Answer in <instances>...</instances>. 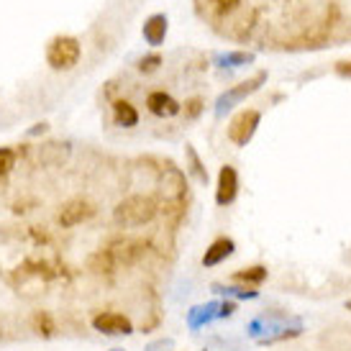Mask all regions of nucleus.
Here are the masks:
<instances>
[{
	"label": "nucleus",
	"mask_w": 351,
	"mask_h": 351,
	"mask_svg": "<svg viewBox=\"0 0 351 351\" xmlns=\"http://www.w3.org/2000/svg\"><path fill=\"white\" fill-rule=\"evenodd\" d=\"M108 252L113 256V262L123 264V267H131V264H136L144 254H147V244L144 241H138V239H121V241H113V244L108 246Z\"/></svg>",
	"instance_id": "6"
},
{
	"label": "nucleus",
	"mask_w": 351,
	"mask_h": 351,
	"mask_svg": "<svg viewBox=\"0 0 351 351\" xmlns=\"http://www.w3.org/2000/svg\"><path fill=\"white\" fill-rule=\"evenodd\" d=\"M336 72H339L341 77H351V62H339V64H336Z\"/></svg>",
	"instance_id": "25"
},
{
	"label": "nucleus",
	"mask_w": 351,
	"mask_h": 351,
	"mask_svg": "<svg viewBox=\"0 0 351 351\" xmlns=\"http://www.w3.org/2000/svg\"><path fill=\"white\" fill-rule=\"evenodd\" d=\"M236 282H244V285H262L267 280V267L262 264H254V267H246V269H239L234 272Z\"/></svg>",
	"instance_id": "15"
},
{
	"label": "nucleus",
	"mask_w": 351,
	"mask_h": 351,
	"mask_svg": "<svg viewBox=\"0 0 351 351\" xmlns=\"http://www.w3.org/2000/svg\"><path fill=\"white\" fill-rule=\"evenodd\" d=\"M187 156H190V172L200 180V182H208V169H205L203 165H200V159H197V154H195V149L193 147H187Z\"/></svg>",
	"instance_id": "23"
},
{
	"label": "nucleus",
	"mask_w": 351,
	"mask_h": 351,
	"mask_svg": "<svg viewBox=\"0 0 351 351\" xmlns=\"http://www.w3.org/2000/svg\"><path fill=\"white\" fill-rule=\"evenodd\" d=\"M239 195V175L231 165H223L218 172V187H215V203L231 205Z\"/></svg>",
	"instance_id": "9"
},
{
	"label": "nucleus",
	"mask_w": 351,
	"mask_h": 351,
	"mask_svg": "<svg viewBox=\"0 0 351 351\" xmlns=\"http://www.w3.org/2000/svg\"><path fill=\"white\" fill-rule=\"evenodd\" d=\"M165 64V59L159 57V54H147V57L138 59V72H144V75H152V72H156V69Z\"/></svg>",
	"instance_id": "20"
},
{
	"label": "nucleus",
	"mask_w": 351,
	"mask_h": 351,
	"mask_svg": "<svg viewBox=\"0 0 351 351\" xmlns=\"http://www.w3.org/2000/svg\"><path fill=\"white\" fill-rule=\"evenodd\" d=\"M241 3H244V0H210V5L215 8L218 16H231L234 10L241 8Z\"/></svg>",
	"instance_id": "22"
},
{
	"label": "nucleus",
	"mask_w": 351,
	"mask_h": 351,
	"mask_svg": "<svg viewBox=\"0 0 351 351\" xmlns=\"http://www.w3.org/2000/svg\"><path fill=\"white\" fill-rule=\"evenodd\" d=\"M259 121H262V113H259V110H254V108L239 110V113L231 118V123H228V138L234 141L236 147H246V144L252 141L254 134H256Z\"/></svg>",
	"instance_id": "3"
},
{
	"label": "nucleus",
	"mask_w": 351,
	"mask_h": 351,
	"mask_svg": "<svg viewBox=\"0 0 351 351\" xmlns=\"http://www.w3.org/2000/svg\"><path fill=\"white\" fill-rule=\"evenodd\" d=\"M213 308H215V302L205 305V308H193V311H190V326H193V328H197L200 323L210 321V318H213V313H210Z\"/></svg>",
	"instance_id": "19"
},
{
	"label": "nucleus",
	"mask_w": 351,
	"mask_h": 351,
	"mask_svg": "<svg viewBox=\"0 0 351 351\" xmlns=\"http://www.w3.org/2000/svg\"><path fill=\"white\" fill-rule=\"evenodd\" d=\"M200 110H203V100L200 98H193L185 103V116L187 118H197L200 116Z\"/></svg>",
	"instance_id": "24"
},
{
	"label": "nucleus",
	"mask_w": 351,
	"mask_h": 351,
	"mask_svg": "<svg viewBox=\"0 0 351 351\" xmlns=\"http://www.w3.org/2000/svg\"><path fill=\"white\" fill-rule=\"evenodd\" d=\"M147 108H149V113L156 116V118H172L182 110V106H180L169 93H165V90H154V93H149Z\"/></svg>",
	"instance_id": "10"
},
{
	"label": "nucleus",
	"mask_w": 351,
	"mask_h": 351,
	"mask_svg": "<svg viewBox=\"0 0 351 351\" xmlns=\"http://www.w3.org/2000/svg\"><path fill=\"white\" fill-rule=\"evenodd\" d=\"M264 80H267V72H256L254 77L244 80V82H239V85L231 88L228 93H223V95L218 98V103H215V113H218V116H223V110L234 108L236 103H241L244 98H249L252 93H256V90L262 88Z\"/></svg>",
	"instance_id": "4"
},
{
	"label": "nucleus",
	"mask_w": 351,
	"mask_h": 351,
	"mask_svg": "<svg viewBox=\"0 0 351 351\" xmlns=\"http://www.w3.org/2000/svg\"><path fill=\"white\" fill-rule=\"evenodd\" d=\"M159 205L152 195H128L113 208V221L123 228H136L147 226L156 218Z\"/></svg>",
	"instance_id": "1"
},
{
	"label": "nucleus",
	"mask_w": 351,
	"mask_h": 351,
	"mask_svg": "<svg viewBox=\"0 0 351 351\" xmlns=\"http://www.w3.org/2000/svg\"><path fill=\"white\" fill-rule=\"evenodd\" d=\"M16 167V152L8 147H0V177H5Z\"/></svg>",
	"instance_id": "21"
},
{
	"label": "nucleus",
	"mask_w": 351,
	"mask_h": 351,
	"mask_svg": "<svg viewBox=\"0 0 351 351\" xmlns=\"http://www.w3.org/2000/svg\"><path fill=\"white\" fill-rule=\"evenodd\" d=\"M113 121L121 128H134L138 123V110L131 100H113Z\"/></svg>",
	"instance_id": "14"
},
{
	"label": "nucleus",
	"mask_w": 351,
	"mask_h": 351,
	"mask_svg": "<svg viewBox=\"0 0 351 351\" xmlns=\"http://www.w3.org/2000/svg\"><path fill=\"white\" fill-rule=\"evenodd\" d=\"M167 16L165 13H154V16H149L144 21V26H141V34H144V41H147L149 47H162L167 39Z\"/></svg>",
	"instance_id": "12"
},
{
	"label": "nucleus",
	"mask_w": 351,
	"mask_h": 351,
	"mask_svg": "<svg viewBox=\"0 0 351 351\" xmlns=\"http://www.w3.org/2000/svg\"><path fill=\"white\" fill-rule=\"evenodd\" d=\"M221 62H223V67L226 64H228V67H241V64L254 62V54H249V51H228V54L221 57Z\"/></svg>",
	"instance_id": "18"
},
{
	"label": "nucleus",
	"mask_w": 351,
	"mask_h": 351,
	"mask_svg": "<svg viewBox=\"0 0 351 351\" xmlns=\"http://www.w3.org/2000/svg\"><path fill=\"white\" fill-rule=\"evenodd\" d=\"M159 193L165 195L167 203H182V197L187 193V182L182 169H177L172 165L165 167L162 175H159Z\"/></svg>",
	"instance_id": "5"
},
{
	"label": "nucleus",
	"mask_w": 351,
	"mask_h": 351,
	"mask_svg": "<svg viewBox=\"0 0 351 351\" xmlns=\"http://www.w3.org/2000/svg\"><path fill=\"white\" fill-rule=\"evenodd\" d=\"M72 154V147L67 141H49L39 147V162L44 167H62Z\"/></svg>",
	"instance_id": "11"
},
{
	"label": "nucleus",
	"mask_w": 351,
	"mask_h": 351,
	"mask_svg": "<svg viewBox=\"0 0 351 351\" xmlns=\"http://www.w3.org/2000/svg\"><path fill=\"white\" fill-rule=\"evenodd\" d=\"M113 351H118V349H113Z\"/></svg>",
	"instance_id": "27"
},
{
	"label": "nucleus",
	"mask_w": 351,
	"mask_h": 351,
	"mask_svg": "<svg viewBox=\"0 0 351 351\" xmlns=\"http://www.w3.org/2000/svg\"><path fill=\"white\" fill-rule=\"evenodd\" d=\"M93 328L106 336H128L134 333V323L121 313H100L93 318Z\"/></svg>",
	"instance_id": "7"
},
{
	"label": "nucleus",
	"mask_w": 351,
	"mask_h": 351,
	"mask_svg": "<svg viewBox=\"0 0 351 351\" xmlns=\"http://www.w3.org/2000/svg\"><path fill=\"white\" fill-rule=\"evenodd\" d=\"M82 44L75 36H54L47 44V64L57 72H69L80 64Z\"/></svg>",
	"instance_id": "2"
},
{
	"label": "nucleus",
	"mask_w": 351,
	"mask_h": 351,
	"mask_svg": "<svg viewBox=\"0 0 351 351\" xmlns=\"http://www.w3.org/2000/svg\"><path fill=\"white\" fill-rule=\"evenodd\" d=\"M34 331L39 333V336H44V339H49L51 333H54V323H51L49 313H36L34 315Z\"/></svg>",
	"instance_id": "17"
},
{
	"label": "nucleus",
	"mask_w": 351,
	"mask_h": 351,
	"mask_svg": "<svg viewBox=\"0 0 351 351\" xmlns=\"http://www.w3.org/2000/svg\"><path fill=\"white\" fill-rule=\"evenodd\" d=\"M346 308H349V311H351V300H349V302H346Z\"/></svg>",
	"instance_id": "26"
},
{
	"label": "nucleus",
	"mask_w": 351,
	"mask_h": 351,
	"mask_svg": "<svg viewBox=\"0 0 351 351\" xmlns=\"http://www.w3.org/2000/svg\"><path fill=\"white\" fill-rule=\"evenodd\" d=\"M93 215H95L93 203L77 197V200H69V203L62 205V210H59V223L64 226V228H72V226H80V223H85V221H90Z\"/></svg>",
	"instance_id": "8"
},
{
	"label": "nucleus",
	"mask_w": 351,
	"mask_h": 351,
	"mask_svg": "<svg viewBox=\"0 0 351 351\" xmlns=\"http://www.w3.org/2000/svg\"><path fill=\"white\" fill-rule=\"evenodd\" d=\"M90 269H93L95 274H110L113 272V269H116V262H113L110 252L103 249V252L93 254V256H90Z\"/></svg>",
	"instance_id": "16"
},
{
	"label": "nucleus",
	"mask_w": 351,
	"mask_h": 351,
	"mask_svg": "<svg viewBox=\"0 0 351 351\" xmlns=\"http://www.w3.org/2000/svg\"><path fill=\"white\" fill-rule=\"evenodd\" d=\"M234 241L231 239H215L213 244L205 249V254H203V267H215V264H221V262H226L231 254H234Z\"/></svg>",
	"instance_id": "13"
}]
</instances>
